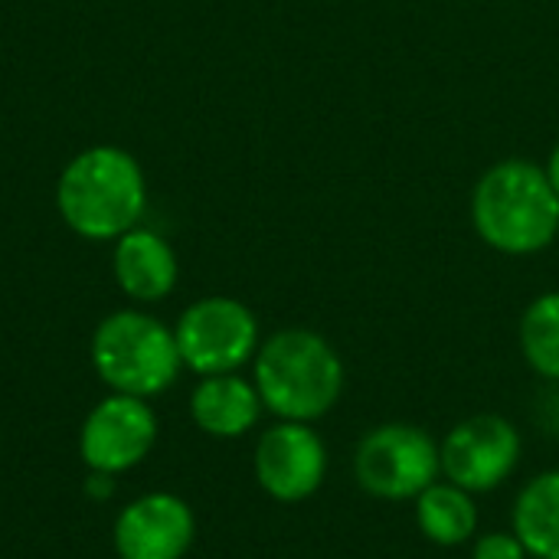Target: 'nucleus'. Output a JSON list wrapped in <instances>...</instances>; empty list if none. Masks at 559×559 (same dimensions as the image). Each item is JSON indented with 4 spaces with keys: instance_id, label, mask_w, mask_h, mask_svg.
Segmentation results:
<instances>
[{
    "instance_id": "f257e3e1",
    "label": "nucleus",
    "mask_w": 559,
    "mask_h": 559,
    "mask_svg": "<svg viewBox=\"0 0 559 559\" xmlns=\"http://www.w3.org/2000/svg\"><path fill=\"white\" fill-rule=\"evenodd\" d=\"M147 206V180L138 157L118 144L79 151L56 180L62 223L88 242H115L134 229Z\"/></svg>"
},
{
    "instance_id": "f03ea898",
    "label": "nucleus",
    "mask_w": 559,
    "mask_h": 559,
    "mask_svg": "<svg viewBox=\"0 0 559 559\" xmlns=\"http://www.w3.org/2000/svg\"><path fill=\"white\" fill-rule=\"evenodd\" d=\"M252 383L265 413L285 423H318L344 396L347 370L334 344L311 328H282L259 344Z\"/></svg>"
},
{
    "instance_id": "7ed1b4c3",
    "label": "nucleus",
    "mask_w": 559,
    "mask_h": 559,
    "mask_svg": "<svg viewBox=\"0 0 559 559\" xmlns=\"http://www.w3.org/2000/svg\"><path fill=\"white\" fill-rule=\"evenodd\" d=\"M472 226L495 252H544L559 233V197L547 170L524 157H508L485 170L472 193Z\"/></svg>"
},
{
    "instance_id": "20e7f679",
    "label": "nucleus",
    "mask_w": 559,
    "mask_h": 559,
    "mask_svg": "<svg viewBox=\"0 0 559 559\" xmlns=\"http://www.w3.org/2000/svg\"><path fill=\"white\" fill-rule=\"evenodd\" d=\"M88 357L111 393L138 400L167 393L183 370L174 328L138 308H121L102 318L92 334Z\"/></svg>"
},
{
    "instance_id": "39448f33",
    "label": "nucleus",
    "mask_w": 559,
    "mask_h": 559,
    "mask_svg": "<svg viewBox=\"0 0 559 559\" xmlns=\"http://www.w3.org/2000/svg\"><path fill=\"white\" fill-rule=\"evenodd\" d=\"M439 478V442L416 423L373 426L354 449V481L377 501H416Z\"/></svg>"
},
{
    "instance_id": "423d86ee",
    "label": "nucleus",
    "mask_w": 559,
    "mask_h": 559,
    "mask_svg": "<svg viewBox=\"0 0 559 559\" xmlns=\"http://www.w3.org/2000/svg\"><path fill=\"white\" fill-rule=\"evenodd\" d=\"M180 360L197 377L239 373L259 354V318L249 305L226 295H210L183 308L174 324Z\"/></svg>"
},
{
    "instance_id": "0eeeda50",
    "label": "nucleus",
    "mask_w": 559,
    "mask_h": 559,
    "mask_svg": "<svg viewBox=\"0 0 559 559\" xmlns=\"http://www.w3.org/2000/svg\"><path fill=\"white\" fill-rule=\"evenodd\" d=\"M524 459L521 429L498 413H478L455 423L439 442L442 478L472 491L491 495L508 485Z\"/></svg>"
},
{
    "instance_id": "6e6552de",
    "label": "nucleus",
    "mask_w": 559,
    "mask_h": 559,
    "mask_svg": "<svg viewBox=\"0 0 559 559\" xmlns=\"http://www.w3.org/2000/svg\"><path fill=\"white\" fill-rule=\"evenodd\" d=\"M328 442L311 423L269 426L252 452V472L259 488L278 504H301L314 498L328 478Z\"/></svg>"
},
{
    "instance_id": "1a4fd4ad",
    "label": "nucleus",
    "mask_w": 559,
    "mask_h": 559,
    "mask_svg": "<svg viewBox=\"0 0 559 559\" xmlns=\"http://www.w3.org/2000/svg\"><path fill=\"white\" fill-rule=\"evenodd\" d=\"M157 416L147 400L108 393L98 400L79 432V455L88 472L121 475L138 468L157 445Z\"/></svg>"
},
{
    "instance_id": "9d476101",
    "label": "nucleus",
    "mask_w": 559,
    "mask_h": 559,
    "mask_svg": "<svg viewBox=\"0 0 559 559\" xmlns=\"http://www.w3.org/2000/svg\"><path fill=\"white\" fill-rule=\"evenodd\" d=\"M111 540L118 559H183L197 540V518L183 498L151 491L121 508Z\"/></svg>"
},
{
    "instance_id": "9b49d317",
    "label": "nucleus",
    "mask_w": 559,
    "mask_h": 559,
    "mask_svg": "<svg viewBox=\"0 0 559 559\" xmlns=\"http://www.w3.org/2000/svg\"><path fill=\"white\" fill-rule=\"evenodd\" d=\"M111 272H115L118 288L131 301L151 305V301H164L177 288L180 262H177L174 246L160 233L134 226L115 239Z\"/></svg>"
},
{
    "instance_id": "f8f14e48",
    "label": "nucleus",
    "mask_w": 559,
    "mask_h": 559,
    "mask_svg": "<svg viewBox=\"0 0 559 559\" xmlns=\"http://www.w3.org/2000/svg\"><path fill=\"white\" fill-rule=\"evenodd\" d=\"M262 413V396L242 373L200 377L190 393V419L210 439H242L259 426Z\"/></svg>"
},
{
    "instance_id": "ddd939ff",
    "label": "nucleus",
    "mask_w": 559,
    "mask_h": 559,
    "mask_svg": "<svg viewBox=\"0 0 559 559\" xmlns=\"http://www.w3.org/2000/svg\"><path fill=\"white\" fill-rule=\"evenodd\" d=\"M413 518L423 534V540L455 550L468 547L481 534V511H478V495L439 478L432 481L416 501H413Z\"/></svg>"
},
{
    "instance_id": "4468645a",
    "label": "nucleus",
    "mask_w": 559,
    "mask_h": 559,
    "mask_svg": "<svg viewBox=\"0 0 559 559\" xmlns=\"http://www.w3.org/2000/svg\"><path fill=\"white\" fill-rule=\"evenodd\" d=\"M511 531L531 559H559V468H547L521 485L511 504Z\"/></svg>"
},
{
    "instance_id": "2eb2a0df",
    "label": "nucleus",
    "mask_w": 559,
    "mask_h": 559,
    "mask_svg": "<svg viewBox=\"0 0 559 559\" xmlns=\"http://www.w3.org/2000/svg\"><path fill=\"white\" fill-rule=\"evenodd\" d=\"M521 354L537 377L559 383V292L527 305L521 318Z\"/></svg>"
},
{
    "instance_id": "dca6fc26",
    "label": "nucleus",
    "mask_w": 559,
    "mask_h": 559,
    "mask_svg": "<svg viewBox=\"0 0 559 559\" xmlns=\"http://www.w3.org/2000/svg\"><path fill=\"white\" fill-rule=\"evenodd\" d=\"M472 559H531L514 531H485L472 544Z\"/></svg>"
},
{
    "instance_id": "f3484780",
    "label": "nucleus",
    "mask_w": 559,
    "mask_h": 559,
    "mask_svg": "<svg viewBox=\"0 0 559 559\" xmlns=\"http://www.w3.org/2000/svg\"><path fill=\"white\" fill-rule=\"evenodd\" d=\"M85 491L92 495V498H111V491H115V475H102V472H88V485H85Z\"/></svg>"
},
{
    "instance_id": "a211bd4d",
    "label": "nucleus",
    "mask_w": 559,
    "mask_h": 559,
    "mask_svg": "<svg viewBox=\"0 0 559 559\" xmlns=\"http://www.w3.org/2000/svg\"><path fill=\"white\" fill-rule=\"evenodd\" d=\"M547 180H550V187L557 190V197H559V144L554 147V154H550V160H547Z\"/></svg>"
}]
</instances>
